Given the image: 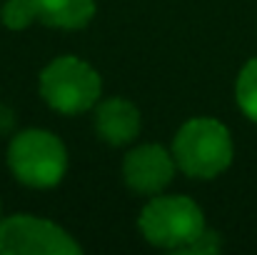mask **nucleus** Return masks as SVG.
Segmentation results:
<instances>
[{
	"label": "nucleus",
	"instance_id": "nucleus-1",
	"mask_svg": "<svg viewBox=\"0 0 257 255\" xmlns=\"http://www.w3.org/2000/svg\"><path fill=\"white\" fill-rule=\"evenodd\" d=\"M230 130L215 118L187 120L172 140V158L177 170L197 180H212L222 175L232 163Z\"/></svg>",
	"mask_w": 257,
	"mask_h": 255
},
{
	"label": "nucleus",
	"instance_id": "nucleus-9",
	"mask_svg": "<svg viewBox=\"0 0 257 255\" xmlns=\"http://www.w3.org/2000/svg\"><path fill=\"white\" fill-rule=\"evenodd\" d=\"M235 100L240 110L252 123H257V58L245 63V68L240 70L237 83H235Z\"/></svg>",
	"mask_w": 257,
	"mask_h": 255
},
{
	"label": "nucleus",
	"instance_id": "nucleus-2",
	"mask_svg": "<svg viewBox=\"0 0 257 255\" xmlns=\"http://www.w3.org/2000/svg\"><path fill=\"white\" fill-rule=\"evenodd\" d=\"M8 168L28 188H55L68 170V150L55 133L28 128L10 140Z\"/></svg>",
	"mask_w": 257,
	"mask_h": 255
},
{
	"label": "nucleus",
	"instance_id": "nucleus-7",
	"mask_svg": "<svg viewBox=\"0 0 257 255\" xmlns=\"http://www.w3.org/2000/svg\"><path fill=\"white\" fill-rule=\"evenodd\" d=\"M143 115L125 98H107L95 105V133L110 145H127L140 135Z\"/></svg>",
	"mask_w": 257,
	"mask_h": 255
},
{
	"label": "nucleus",
	"instance_id": "nucleus-4",
	"mask_svg": "<svg viewBox=\"0 0 257 255\" xmlns=\"http://www.w3.org/2000/svg\"><path fill=\"white\" fill-rule=\"evenodd\" d=\"M143 238L165 250H185L207 225L202 208L185 195H155L140 213Z\"/></svg>",
	"mask_w": 257,
	"mask_h": 255
},
{
	"label": "nucleus",
	"instance_id": "nucleus-8",
	"mask_svg": "<svg viewBox=\"0 0 257 255\" xmlns=\"http://www.w3.org/2000/svg\"><path fill=\"white\" fill-rule=\"evenodd\" d=\"M38 20L58 30H80L95 15V0H35Z\"/></svg>",
	"mask_w": 257,
	"mask_h": 255
},
{
	"label": "nucleus",
	"instance_id": "nucleus-5",
	"mask_svg": "<svg viewBox=\"0 0 257 255\" xmlns=\"http://www.w3.org/2000/svg\"><path fill=\"white\" fill-rule=\"evenodd\" d=\"M80 250L70 233L45 218L18 213L0 220L3 255H78Z\"/></svg>",
	"mask_w": 257,
	"mask_h": 255
},
{
	"label": "nucleus",
	"instance_id": "nucleus-3",
	"mask_svg": "<svg viewBox=\"0 0 257 255\" xmlns=\"http://www.w3.org/2000/svg\"><path fill=\"white\" fill-rule=\"evenodd\" d=\"M38 85L43 100L63 115H80L95 108L102 93L97 70L75 55H60L50 60L40 70Z\"/></svg>",
	"mask_w": 257,
	"mask_h": 255
},
{
	"label": "nucleus",
	"instance_id": "nucleus-6",
	"mask_svg": "<svg viewBox=\"0 0 257 255\" xmlns=\"http://www.w3.org/2000/svg\"><path fill=\"white\" fill-rule=\"evenodd\" d=\"M175 158L158 143L133 148L122 160V180L140 195H158L170 185L175 175Z\"/></svg>",
	"mask_w": 257,
	"mask_h": 255
},
{
	"label": "nucleus",
	"instance_id": "nucleus-11",
	"mask_svg": "<svg viewBox=\"0 0 257 255\" xmlns=\"http://www.w3.org/2000/svg\"><path fill=\"white\" fill-rule=\"evenodd\" d=\"M222 248V243H220V235L215 233V230H202L185 250H180V253H197V255H207V253H217Z\"/></svg>",
	"mask_w": 257,
	"mask_h": 255
},
{
	"label": "nucleus",
	"instance_id": "nucleus-10",
	"mask_svg": "<svg viewBox=\"0 0 257 255\" xmlns=\"http://www.w3.org/2000/svg\"><path fill=\"white\" fill-rule=\"evenodd\" d=\"M0 20L10 30H23L38 20V5L35 0H8L0 10Z\"/></svg>",
	"mask_w": 257,
	"mask_h": 255
}]
</instances>
